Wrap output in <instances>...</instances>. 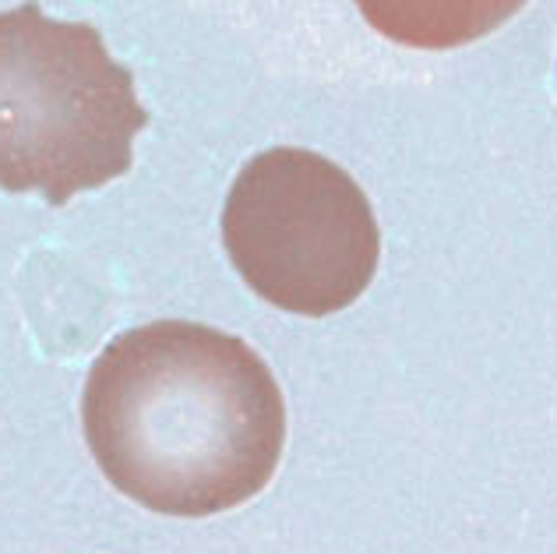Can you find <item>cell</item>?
Wrapping results in <instances>:
<instances>
[{"instance_id":"7a4b0ae2","label":"cell","mask_w":557,"mask_h":554,"mask_svg":"<svg viewBox=\"0 0 557 554\" xmlns=\"http://www.w3.org/2000/svg\"><path fill=\"white\" fill-rule=\"evenodd\" d=\"M149 127L135 75L89 22L39 4L0 11V187L61 209L124 177Z\"/></svg>"},{"instance_id":"3957f363","label":"cell","mask_w":557,"mask_h":554,"mask_svg":"<svg viewBox=\"0 0 557 554\" xmlns=\"http://www.w3.org/2000/svg\"><path fill=\"white\" fill-rule=\"evenodd\" d=\"M219 226L240 280L272 308L304 318L357 304L381 261L363 187L332 159L293 145L247 159Z\"/></svg>"},{"instance_id":"6da1fadb","label":"cell","mask_w":557,"mask_h":554,"mask_svg":"<svg viewBox=\"0 0 557 554\" xmlns=\"http://www.w3.org/2000/svg\"><path fill=\"white\" fill-rule=\"evenodd\" d=\"M82 428L116 491L152 513L195 519L265 491L286 445V403L240 335L152 322L96 357Z\"/></svg>"}]
</instances>
